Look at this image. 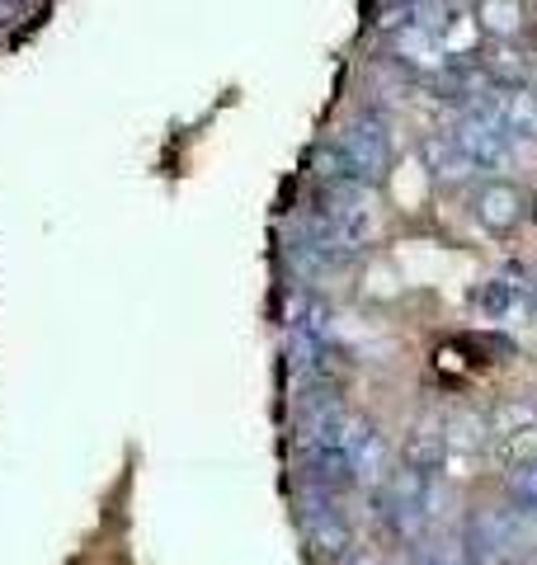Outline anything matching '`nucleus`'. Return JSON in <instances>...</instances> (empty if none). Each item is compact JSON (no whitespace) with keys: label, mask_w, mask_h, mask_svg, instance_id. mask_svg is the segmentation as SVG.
I'll return each instance as SVG.
<instances>
[{"label":"nucleus","mask_w":537,"mask_h":565,"mask_svg":"<svg viewBox=\"0 0 537 565\" xmlns=\"http://www.w3.org/2000/svg\"><path fill=\"white\" fill-rule=\"evenodd\" d=\"M518 189H509V184H486L476 193V217H481V226H491V232H509V226L518 222Z\"/></svg>","instance_id":"obj_1"},{"label":"nucleus","mask_w":537,"mask_h":565,"mask_svg":"<svg viewBox=\"0 0 537 565\" xmlns=\"http://www.w3.org/2000/svg\"><path fill=\"white\" fill-rule=\"evenodd\" d=\"M518 307H524V292H518V282H509V278H491L476 288V311L486 316V321H505Z\"/></svg>","instance_id":"obj_2"},{"label":"nucleus","mask_w":537,"mask_h":565,"mask_svg":"<svg viewBox=\"0 0 537 565\" xmlns=\"http://www.w3.org/2000/svg\"><path fill=\"white\" fill-rule=\"evenodd\" d=\"M443 452H448L443 424H424V429H415V438H410V448H406V457H410V467L415 471H434L443 462Z\"/></svg>","instance_id":"obj_3"},{"label":"nucleus","mask_w":537,"mask_h":565,"mask_svg":"<svg viewBox=\"0 0 537 565\" xmlns=\"http://www.w3.org/2000/svg\"><path fill=\"white\" fill-rule=\"evenodd\" d=\"M514 494H518L524 504H533V509H537V462H528L524 471L514 476Z\"/></svg>","instance_id":"obj_4"},{"label":"nucleus","mask_w":537,"mask_h":565,"mask_svg":"<svg viewBox=\"0 0 537 565\" xmlns=\"http://www.w3.org/2000/svg\"><path fill=\"white\" fill-rule=\"evenodd\" d=\"M533 311H537V292H533Z\"/></svg>","instance_id":"obj_5"}]
</instances>
